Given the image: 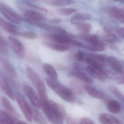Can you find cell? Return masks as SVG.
Returning <instances> with one entry per match:
<instances>
[{
	"mask_svg": "<svg viewBox=\"0 0 124 124\" xmlns=\"http://www.w3.org/2000/svg\"><path fill=\"white\" fill-rule=\"evenodd\" d=\"M40 107L48 120L53 124H62L66 110L61 104L52 100L40 102Z\"/></svg>",
	"mask_w": 124,
	"mask_h": 124,
	"instance_id": "obj_1",
	"label": "cell"
},
{
	"mask_svg": "<svg viewBox=\"0 0 124 124\" xmlns=\"http://www.w3.org/2000/svg\"><path fill=\"white\" fill-rule=\"evenodd\" d=\"M46 81L49 87L65 101L71 103L75 101L76 98L70 89L50 78H47Z\"/></svg>",
	"mask_w": 124,
	"mask_h": 124,
	"instance_id": "obj_2",
	"label": "cell"
},
{
	"mask_svg": "<svg viewBox=\"0 0 124 124\" xmlns=\"http://www.w3.org/2000/svg\"><path fill=\"white\" fill-rule=\"evenodd\" d=\"M16 100L27 121L31 122L32 120L31 107L24 97L19 93L16 95Z\"/></svg>",
	"mask_w": 124,
	"mask_h": 124,
	"instance_id": "obj_3",
	"label": "cell"
},
{
	"mask_svg": "<svg viewBox=\"0 0 124 124\" xmlns=\"http://www.w3.org/2000/svg\"><path fill=\"white\" fill-rule=\"evenodd\" d=\"M0 12L6 18L11 22L16 24L21 23L22 16L1 2H0Z\"/></svg>",
	"mask_w": 124,
	"mask_h": 124,
	"instance_id": "obj_4",
	"label": "cell"
},
{
	"mask_svg": "<svg viewBox=\"0 0 124 124\" xmlns=\"http://www.w3.org/2000/svg\"><path fill=\"white\" fill-rule=\"evenodd\" d=\"M23 87L24 93L31 103L35 108H39L40 107V101L33 88L26 82L23 83Z\"/></svg>",
	"mask_w": 124,
	"mask_h": 124,
	"instance_id": "obj_5",
	"label": "cell"
},
{
	"mask_svg": "<svg viewBox=\"0 0 124 124\" xmlns=\"http://www.w3.org/2000/svg\"><path fill=\"white\" fill-rule=\"evenodd\" d=\"M0 87L11 99L16 100V95L14 94L10 80L1 72H0Z\"/></svg>",
	"mask_w": 124,
	"mask_h": 124,
	"instance_id": "obj_6",
	"label": "cell"
},
{
	"mask_svg": "<svg viewBox=\"0 0 124 124\" xmlns=\"http://www.w3.org/2000/svg\"><path fill=\"white\" fill-rule=\"evenodd\" d=\"M85 70L92 77L100 81L104 82L106 81L108 78L106 71L103 68L88 64Z\"/></svg>",
	"mask_w": 124,
	"mask_h": 124,
	"instance_id": "obj_7",
	"label": "cell"
},
{
	"mask_svg": "<svg viewBox=\"0 0 124 124\" xmlns=\"http://www.w3.org/2000/svg\"><path fill=\"white\" fill-rule=\"evenodd\" d=\"M83 68L80 64L76 63L74 68L70 71L72 76L88 83H93V80L85 72L83 71Z\"/></svg>",
	"mask_w": 124,
	"mask_h": 124,
	"instance_id": "obj_8",
	"label": "cell"
},
{
	"mask_svg": "<svg viewBox=\"0 0 124 124\" xmlns=\"http://www.w3.org/2000/svg\"><path fill=\"white\" fill-rule=\"evenodd\" d=\"M8 38L16 54L20 58L23 59L26 56V51L23 44L12 36H8Z\"/></svg>",
	"mask_w": 124,
	"mask_h": 124,
	"instance_id": "obj_9",
	"label": "cell"
},
{
	"mask_svg": "<svg viewBox=\"0 0 124 124\" xmlns=\"http://www.w3.org/2000/svg\"><path fill=\"white\" fill-rule=\"evenodd\" d=\"M106 64L108 65L113 71L119 74H124V67L121 62L113 56H107Z\"/></svg>",
	"mask_w": 124,
	"mask_h": 124,
	"instance_id": "obj_10",
	"label": "cell"
},
{
	"mask_svg": "<svg viewBox=\"0 0 124 124\" xmlns=\"http://www.w3.org/2000/svg\"><path fill=\"white\" fill-rule=\"evenodd\" d=\"M46 36L48 39L53 42L69 46L70 44H72V41L74 40L56 34H47Z\"/></svg>",
	"mask_w": 124,
	"mask_h": 124,
	"instance_id": "obj_11",
	"label": "cell"
},
{
	"mask_svg": "<svg viewBox=\"0 0 124 124\" xmlns=\"http://www.w3.org/2000/svg\"><path fill=\"white\" fill-rule=\"evenodd\" d=\"M107 12L110 16L116 19L120 23H124V11L123 9L113 6L108 8Z\"/></svg>",
	"mask_w": 124,
	"mask_h": 124,
	"instance_id": "obj_12",
	"label": "cell"
},
{
	"mask_svg": "<svg viewBox=\"0 0 124 124\" xmlns=\"http://www.w3.org/2000/svg\"><path fill=\"white\" fill-rule=\"evenodd\" d=\"M0 27L9 34L14 36H20L21 32H19L15 26L6 21L0 16Z\"/></svg>",
	"mask_w": 124,
	"mask_h": 124,
	"instance_id": "obj_13",
	"label": "cell"
},
{
	"mask_svg": "<svg viewBox=\"0 0 124 124\" xmlns=\"http://www.w3.org/2000/svg\"><path fill=\"white\" fill-rule=\"evenodd\" d=\"M99 121L104 124H120V120L115 117L106 113H103L99 115Z\"/></svg>",
	"mask_w": 124,
	"mask_h": 124,
	"instance_id": "obj_14",
	"label": "cell"
},
{
	"mask_svg": "<svg viewBox=\"0 0 124 124\" xmlns=\"http://www.w3.org/2000/svg\"><path fill=\"white\" fill-rule=\"evenodd\" d=\"M24 15L25 17L32 21L43 22L46 20V18L43 15L35 11L27 10L25 11Z\"/></svg>",
	"mask_w": 124,
	"mask_h": 124,
	"instance_id": "obj_15",
	"label": "cell"
},
{
	"mask_svg": "<svg viewBox=\"0 0 124 124\" xmlns=\"http://www.w3.org/2000/svg\"><path fill=\"white\" fill-rule=\"evenodd\" d=\"M84 88L86 92L93 98L99 99L105 98V95L103 93L91 85H85Z\"/></svg>",
	"mask_w": 124,
	"mask_h": 124,
	"instance_id": "obj_16",
	"label": "cell"
},
{
	"mask_svg": "<svg viewBox=\"0 0 124 124\" xmlns=\"http://www.w3.org/2000/svg\"><path fill=\"white\" fill-rule=\"evenodd\" d=\"M17 119L11 114L0 109V123L1 124H14Z\"/></svg>",
	"mask_w": 124,
	"mask_h": 124,
	"instance_id": "obj_17",
	"label": "cell"
},
{
	"mask_svg": "<svg viewBox=\"0 0 124 124\" xmlns=\"http://www.w3.org/2000/svg\"><path fill=\"white\" fill-rule=\"evenodd\" d=\"M35 86L39 94L40 102H45L48 100L45 86L42 80L38 83Z\"/></svg>",
	"mask_w": 124,
	"mask_h": 124,
	"instance_id": "obj_18",
	"label": "cell"
},
{
	"mask_svg": "<svg viewBox=\"0 0 124 124\" xmlns=\"http://www.w3.org/2000/svg\"><path fill=\"white\" fill-rule=\"evenodd\" d=\"M79 36L83 39L85 40L89 43L105 45V43L101 40H99L98 37L96 35L90 34H87V33L83 32L80 34Z\"/></svg>",
	"mask_w": 124,
	"mask_h": 124,
	"instance_id": "obj_19",
	"label": "cell"
},
{
	"mask_svg": "<svg viewBox=\"0 0 124 124\" xmlns=\"http://www.w3.org/2000/svg\"><path fill=\"white\" fill-rule=\"evenodd\" d=\"M44 44L48 47L58 52H65L69 49V46L61 45L53 42H44Z\"/></svg>",
	"mask_w": 124,
	"mask_h": 124,
	"instance_id": "obj_20",
	"label": "cell"
},
{
	"mask_svg": "<svg viewBox=\"0 0 124 124\" xmlns=\"http://www.w3.org/2000/svg\"><path fill=\"white\" fill-rule=\"evenodd\" d=\"M105 46L99 44H93L89 43V44H85L82 43L80 42L78 47L83 48L85 49H87L92 51H103L105 50Z\"/></svg>",
	"mask_w": 124,
	"mask_h": 124,
	"instance_id": "obj_21",
	"label": "cell"
},
{
	"mask_svg": "<svg viewBox=\"0 0 124 124\" xmlns=\"http://www.w3.org/2000/svg\"><path fill=\"white\" fill-rule=\"evenodd\" d=\"M43 69L49 78L52 80L57 81L58 74L53 66L48 64L45 63L43 65Z\"/></svg>",
	"mask_w": 124,
	"mask_h": 124,
	"instance_id": "obj_22",
	"label": "cell"
},
{
	"mask_svg": "<svg viewBox=\"0 0 124 124\" xmlns=\"http://www.w3.org/2000/svg\"><path fill=\"white\" fill-rule=\"evenodd\" d=\"M91 16L88 14L78 13L75 15L71 20V22L74 24H77L85 21H89L91 19Z\"/></svg>",
	"mask_w": 124,
	"mask_h": 124,
	"instance_id": "obj_23",
	"label": "cell"
},
{
	"mask_svg": "<svg viewBox=\"0 0 124 124\" xmlns=\"http://www.w3.org/2000/svg\"><path fill=\"white\" fill-rule=\"evenodd\" d=\"M108 110L113 114L119 113L121 109L120 103L117 101L114 100H110L107 102V104Z\"/></svg>",
	"mask_w": 124,
	"mask_h": 124,
	"instance_id": "obj_24",
	"label": "cell"
},
{
	"mask_svg": "<svg viewBox=\"0 0 124 124\" xmlns=\"http://www.w3.org/2000/svg\"><path fill=\"white\" fill-rule=\"evenodd\" d=\"M26 71L29 79L33 85L35 86L41 80L40 77L37 72L30 67H27Z\"/></svg>",
	"mask_w": 124,
	"mask_h": 124,
	"instance_id": "obj_25",
	"label": "cell"
},
{
	"mask_svg": "<svg viewBox=\"0 0 124 124\" xmlns=\"http://www.w3.org/2000/svg\"><path fill=\"white\" fill-rule=\"evenodd\" d=\"M37 108L31 107L32 119L34 120L35 122L39 124H46L47 122L45 117Z\"/></svg>",
	"mask_w": 124,
	"mask_h": 124,
	"instance_id": "obj_26",
	"label": "cell"
},
{
	"mask_svg": "<svg viewBox=\"0 0 124 124\" xmlns=\"http://www.w3.org/2000/svg\"><path fill=\"white\" fill-rule=\"evenodd\" d=\"M2 63L4 69L10 76L14 78L17 77V72L9 61L6 60H3Z\"/></svg>",
	"mask_w": 124,
	"mask_h": 124,
	"instance_id": "obj_27",
	"label": "cell"
},
{
	"mask_svg": "<svg viewBox=\"0 0 124 124\" xmlns=\"http://www.w3.org/2000/svg\"><path fill=\"white\" fill-rule=\"evenodd\" d=\"M2 101L4 107L10 112L16 114L17 112L14 108L10 101L5 96H3L2 98Z\"/></svg>",
	"mask_w": 124,
	"mask_h": 124,
	"instance_id": "obj_28",
	"label": "cell"
},
{
	"mask_svg": "<svg viewBox=\"0 0 124 124\" xmlns=\"http://www.w3.org/2000/svg\"><path fill=\"white\" fill-rule=\"evenodd\" d=\"M0 53L5 56L8 54V51L6 43L2 36L0 35Z\"/></svg>",
	"mask_w": 124,
	"mask_h": 124,
	"instance_id": "obj_29",
	"label": "cell"
},
{
	"mask_svg": "<svg viewBox=\"0 0 124 124\" xmlns=\"http://www.w3.org/2000/svg\"><path fill=\"white\" fill-rule=\"evenodd\" d=\"M77 28L79 31L84 33H87L90 31L92 29V26L89 23L83 22L77 24Z\"/></svg>",
	"mask_w": 124,
	"mask_h": 124,
	"instance_id": "obj_30",
	"label": "cell"
},
{
	"mask_svg": "<svg viewBox=\"0 0 124 124\" xmlns=\"http://www.w3.org/2000/svg\"><path fill=\"white\" fill-rule=\"evenodd\" d=\"M109 91L116 96L122 102H124V97L123 94L117 88L114 86H109L108 88Z\"/></svg>",
	"mask_w": 124,
	"mask_h": 124,
	"instance_id": "obj_31",
	"label": "cell"
},
{
	"mask_svg": "<svg viewBox=\"0 0 124 124\" xmlns=\"http://www.w3.org/2000/svg\"><path fill=\"white\" fill-rule=\"evenodd\" d=\"M73 0H53L52 4L58 6L69 5L74 3Z\"/></svg>",
	"mask_w": 124,
	"mask_h": 124,
	"instance_id": "obj_32",
	"label": "cell"
},
{
	"mask_svg": "<svg viewBox=\"0 0 124 124\" xmlns=\"http://www.w3.org/2000/svg\"><path fill=\"white\" fill-rule=\"evenodd\" d=\"M77 9L73 8H63L58 10L59 14L64 16H68L77 12Z\"/></svg>",
	"mask_w": 124,
	"mask_h": 124,
	"instance_id": "obj_33",
	"label": "cell"
},
{
	"mask_svg": "<svg viewBox=\"0 0 124 124\" xmlns=\"http://www.w3.org/2000/svg\"><path fill=\"white\" fill-rule=\"evenodd\" d=\"M105 40L106 42L112 44L115 43L117 41V38L114 34L108 33L105 36Z\"/></svg>",
	"mask_w": 124,
	"mask_h": 124,
	"instance_id": "obj_34",
	"label": "cell"
},
{
	"mask_svg": "<svg viewBox=\"0 0 124 124\" xmlns=\"http://www.w3.org/2000/svg\"><path fill=\"white\" fill-rule=\"evenodd\" d=\"M20 37H23L27 39H34L37 38V35L34 32H22L20 33Z\"/></svg>",
	"mask_w": 124,
	"mask_h": 124,
	"instance_id": "obj_35",
	"label": "cell"
},
{
	"mask_svg": "<svg viewBox=\"0 0 124 124\" xmlns=\"http://www.w3.org/2000/svg\"><path fill=\"white\" fill-rule=\"evenodd\" d=\"M85 54L83 51L79 50L76 54L75 58L79 62H82L85 59Z\"/></svg>",
	"mask_w": 124,
	"mask_h": 124,
	"instance_id": "obj_36",
	"label": "cell"
},
{
	"mask_svg": "<svg viewBox=\"0 0 124 124\" xmlns=\"http://www.w3.org/2000/svg\"><path fill=\"white\" fill-rule=\"evenodd\" d=\"M79 123L80 124H94L95 123L90 118L83 117L80 119Z\"/></svg>",
	"mask_w": 124,
	"mask_h": 124,
	"instance_id": "obj_37",
	"label": "cell"
},
{
	"mask_svg": "<svg viewBox=\"0 0 124 124\" xmlns=\"http://www.w3.org/2000/svg\"><path fill=\"white\" fill-rule=\"evenodd\" d=\"M66 123L69 124H77V121L76 119L72 118L71 117H69L66 119Z\"/></svg>",
	"mask_w": 124,
	"mask_h": 124,
	"instance_id": "obj_38",
	"label": "cell"
},
{
	"mask_svg": "<svg viewBox=\"0 0 124 124\" xmlns=\"http://www.w3.org/2000/svg\"><path fill=\"white\" fill-rule=\"evenodd\" d=\"M117 32L122 38H124V29L123 27H120L117 29Z\"/></svg>",
	"mask_w": 124,
	"mask_h": 124,
	"instance_id": "obj_39",
	"label": "cell"
},
{
	"mask_svg": "<svg viewBox=\"0 0 124 124\" xmlns=\"http://www.w3.org/2000/svg\"><path fill=\"white\" fill-rule=\"evenodd\" d=\"M62 21L61 19L59 18H56L55 19H53L51 21V22H53V23H60V22H61Z\"/></svg>",
	"mask_w": 124,
	"mask_h": 124,
	"instance_id": "obj_40",
	"label": "cell"
},
{
	"mask_svg": "<svg viewBox=\"0 0 124 124\" xmlns=\"http://www.w3.org/2000/svg\"><path fill=\"white\" fill-rule=\"evenodd\" d=\"M115 1H117V2H119V1H121L123 0H114Z\"/></svg>",
	"mask_w": 124,
	"mask_h": 124,
	"instance_id": "obj_41",
	"label": "cell"
},
{
	"mask_svg": "<svg viewBox=\"0 0 124 124\" xmlns=\"http://www.w3.org/2000/svg\"></svg>",
	"mask_w": 124,
	"mask_h": 124,
	"instance_id": "obj_42",
	"label": "cell"
}]
</instances>
